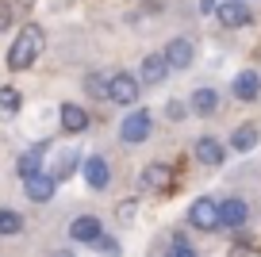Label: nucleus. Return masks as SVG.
I'll use <instances>...</instances> for the list:
<instances>
[{"label":"nucleus","instance_id":"nucleus-1","mask_svg":"<svg viewBox=\"0 0 261 257\" xmlns=\"http://www.w3.org/2000/svg\"><path fill=\"white\" fill-rule=\"evenodd\" d=\"M42 46H46V35H42V27H39V23H27L23 31L16 35L12 50H8V69H16V73L31 69L35 58L42 54Z\"/></svg>","mask_w":261,"mask_h":257},{"label":"nucleus","instance_id":"nucleus-2","mask_svg":"<svg viewBox=\"0 0 261 257\" xmlns=\"http://www.w3.org/2000/svg\"><path fill=\"white\" fill-rule=\"evenodd\" d=\"M139 96H142V89H139V77H135V73H115V77H108V100H112V104L130 108Z\"/></svg>","mask_w":261,"mask_h":257},{"label":"nucleus","instance_id":"nucleus-3","mask_svg":"<svg viewBox=\"0 0 261 257\" xmlns=\"http://www.w3.org/2000/svg\"><path fill=\"white\" fill-rule=\"evenodd\" d=\"M188 226H196V230H219V203L212 200V196H200V200H192V208H188Z\"/></svg>","mask_w":261,"mask_h":257},{"label":"nucleus","instance_id":"nucleus-4","mask_svg":"<svg viewBox=\"0 0 261 257\" xmlns=\"http://www.w3.org/2000/svg\"><path fill=\"white\" fill-rule=\"evenodd\" d=\"M150 127H154V115L146 112V108H135V112L127 115V119H123V127H119V138L123 142H146L150 138Z\"/></svg>","mask_w":261,"mask_h":257},{"label":"nucleus","instance_id":"nucleus-5","mask_svg":"<svg viewBox=\"0 0 261 257\" xmlns=\"http://www.w3.org/2000/svg\"><path fill=\"white\" fill-rule=\"evenodd\" d=\"M81 173H85V185H89L92 192H104V188L112 185V165H108V158H100V153H92V158L81 161Z\"/></svg>","mask_w":261,"mask_h":257},{"label":"nucleus","instance_id":"nucleus-6","mask_svg":"<svg viewBox=\"0 0 261 257\" xmlns=\"http://www.w3.org/2000/svg\"><path fill=\"white\" fill-rule=\"evenodd\" d=\"M215 19H219L223 27H230V31H234V27H250L253 23V16H250V8H246L242 0H223L219 8L212 12Z\"/></svg>","mask_w":261,"mask_h":257},{"label":"nucleus","instance_id":"nucleus-7","mask_svg":"<svg viewBox=\"0 0 261 257\" xmlns=\"http://www.w3.org/2000/svg\"><path fill=\"white\" fill-rule=\"evenodd\" d=\"M196 161L207 165V169H219L223 161H227V146H223L219 138H212V135L196 138Z\"/></svg>","mask_w":261,"mask_h":257},{"label":"nucleus","instance_id":"nucleus-8","mask_svg":"<svg viewBox=\"0 0 261 257\" xmlns=\"http://www.w3.org/2000/svg\"><path fill=\"white\" fill-rule=\"evenodd\" d=\"M246 219H250V208H246V200L230 196V200L219 203V226H227V230H242Z\"/></svg>","mask_w":261,"mask_h":257},{"label":"nucleus","instance_id":"nucleus-9","mask_svg":"<svg viewBox=\"0 0 261 257\" xmlns=\"http://www.w3.org/2000/svg\"><path fill=\"white\" fill-rule=\"evenodd\" d=\"M162 58H165V65L169 69H188V65L196 62V46L188 39H173L169 46L162 50Z\"/></svg>","mask_w":261,"mask_h":257},{"label":"nucleus","instance_id":"nucleus-10","mask_svg":"<svg viewBox=\"0 0 261 257\" xmlns=\"http://www.w3.org/2000/svg\"><path fill=\"white\" fill-rule=\"evenodd\" d=\"M23 192H27V200H31V203H50V200H54V192H58V181L50 177V173H39V177L23 181Z\"/></svg>","mask_w":261,"mask_h":257},{"label":"nucleus","instance_id":"nucleus-11","mask_svg":"<svg viewBox=\"0 0 261 257\" xmlns=\"http://www.w3.org/2000/svg\"><path fill=\"white\" fill-rule=\"evenodd\" d=\"M100 234H104V226H100L96 215H77L73 223H69V238H73V242H85V246H92Z\"/></svg>","mask_w":261,"mask_h":257},{"label":"nucleus","instance_id":"nucleus-12","mask_svg":"<svg viewBox=\"0 0 261 257\" xmlns=\"http://www.w3.org/2000/svg\"><path fill=\"white\" fill-rule=\"evenodd\" d=\"M169 77V65H165L162 54H146L142 58V69H139V85H162Z\"/></svg>","mask_w":261,"mask_h":257},{"label":"nucleus","instance_id":"nucleus-13","mask_svg":"<svg viewBox=\"0 0 261 257\" xmlns=\"http://www.w3.org/2000/svg\"><path fill=\"white\" fill-rule=\"evenodd\" d=\"M230 89H234L238 100H246V104H250V100L261 96V77H257L253 69H242V73L234 77V85H230Z\"/></svg>","mask_w":261,"mask_h":257},{"label":"nucleus","instance_id":"nucleus-14","mask_svg":"<svg viewBox=\"0 0 261 257\" xmlns=\"http://www.w3.org/2000/svg\"><path fill=\"white\" fill-rule=\"evenodd\" d=\"M42 158H46V146H35V150L19 153V161H16V173H19L23 181L39 177V173H42Z\"/></svg>","mask_w":261,"mask_h":257},{"label":"nucleus","instance_id":"nucleus-15","mask_svg":"<svg viewBox=\"0 0 261 257\" xmlns=\"http://www.w3.org/2000/svg\"><path fill=\"white\" fill-rule=\"evenodd\" d=\"M169 181H173V169L165 165V161H158V165H146V169H142V185H146L150 192H165V188H169Z\"/></svg>","mask_w":261,"mask_h":257},{"label":"nucleus","instance_id":"nucleus-16","mask_svg":"<svg viewBox=\"0 0 261 257\" xmlns=\"http://www.w3.org/2000/svg\"><path fill=\"white\" fill-rule=\"evenodd\" d=\"M62 131H69V135L89 131V112L81 104H62Z\"/></svg>","mask_w":261,"mask_h":257},{"label":"nucleus","instance_id":"nucleus-17","mask_svg":"<svg viewBox=\"0 0 261 257\" xmlns=\"http://www.w3.org/2000/svg\"><path fill=\"white\" fill-rule=\"evenodd\" d=\"M188 108H192L196 115H212L215 108H219V92L215 89H196L192 100H188Z\"/></svg>","mask_w":261,"mask_h":257},{"label":"nucleus","instance_id":"nucleus-18","mask_svg":"<svg viewBox=\"0 0 261 257\" xmlns=\"http://www.w3.org/2000/svg\"><path fill=\"white\" fill-rule=\"evenodd\" d=\"M19 108H23V96H19V89L4 85V89H0V119H16Z\"/></svg>","mask_w":261,"mask_h":257},{"label":"nucleus","instance_id":"nucleus-19","mask_svg":"<svg viewBox=\"0 0 261 257\" xmlns=\"http://www.w3.org/2000/svg\"><path fill=\"white\" fill-rule=\"evenodd\" d=\"M257 127H250V123H242V127L234 131V135H230V150H238V153H250L253 146H257Z\"/></svg>","mask_w":261,"mask_h":257},{"label":"nucleus","instance_id":"nucleus-20","mask_svg":"<svg viewBox=\"0 0 261 257\" xmlns=\"http://www.w3.org/2000/svg\"><path fill=\"white\" fill-rule=\"evenodd\" d=\"M77 165H81V153H77V150H65L62 158H58V165L50 169V177H54V181H65Z\"/></svg>","mask_w":261,"mask_h":257},{"label":"nucleus","instance_id":"nucleus-21","mask_svg":"<svg viewBox=\"0 0 261 257\" xmlns=\"http://www.w3.org/2000/svg\"><path fill=\"white\" fill-rule=\"evenodd\" d=\"M85 92L96 96V100H108V77L104 73H89V77H85Z\"/></svg>","mask_w":261,"mask_h":257},{"label":"nucleus","instance_id":"nucleus-22","mask_svg":"<svg viewBox=\"0 0 261 257\" xmlns=\"http://www.w3.org/2000/svg\"><path fill=\"white\" fill-rule=\"evenodd\" d=\"M19 230H23V219H19V211L4 208V211H0V234H19Z\"/></svg>","mask_w":261,"mask_h":257},{"label":"nucleus","instance_id":"nucleus-23","mask_svg":"<svg viewBox=\"0 0 261 257\" xmlns=\"http://www.w3.org/2000/svg\"><path fill=\"white\" fill-rule=\"evenodd\" d=\"M92 249H96V253H104V257H119L123 249H119V242L112 238V234H100L96 242H92Z\"/></svg>","mask_w":261,"mask_h":257},{"label":"nucleus","instance_id":"nucleus-24","mask_svg":"<svg viewBox=\"0 0 261 257\" xmlns=\"http://www.w3.org/2000/svg\"><path fill=\"white\" fill-rule=\"evenodd\" d=\"M165 115H169L173 123H180L185 119V104H180V100H169V104H165Z\"/></svg>","mask_w":261,"mask_h":257},{"label":"nucleus","instance_id":"nucleus-25","mask_svg":"<svg viewBox=\"0 0 261 257\" xmlns=\"http://www.w3.org/2000/svg\"><path fill=\"white\" fill-rule=\"evenodd\" d=\"M165 257H200V253H196V249H188L185 242H173V246H169V253H165Z\"/></svg>","mask_w":261,"mask_h":257},{"label":"nucleus","instance_id":"nucleus-26","mask_svg":"<svg viewBox=\"0 0 261 257\" xmlns=\"http://www.w3.org/2000/svg\"><path fill=\"white\" fill-rule=\"evenodd\" d=\"M119 219H123V223H130V219H135V203H130V200L119 203Z\"/></svg>","mask_w":261,"mask_h":257},{"label":"nucleus","instance_id":"nucleus-27","mask_svg":"<svg viewBox=\"0 0 261 257\" xmlns=\"http://www.w3.org/2000/svg\"><path fill=\"white\" fill-rule=\"evenodd\" d=\"M12 23V8H8V4H4V0H0V31H4V27H8Z\"/></svg>","mask_w":261,"mask_h":257},{"label":"nucleus","instance_id":"nucleus-28","mask_svg":"<svg viewBox=\"0 0 261 257\" xmlns=\"http://www.w3.org/2000/svg\"><path fill=\"white\" fill-rule=\"evenodd\" d=\"M215 8H219V4H215V0H200V12H204V16H212Z\"/></svg>","mask_w":261,"mask_h":257},{"label":"nucleus","instance_id":"nucleus-29","mask_svg":"<svg viewBox=\"0 0 261 257\" xmlns=\"http://www.w3.org/2000/svg\"><path fill=\"white\" fill-rule=\"evenodd\" d=\"M50 257H77V253H69V249H54Z\"/></svg>","mask_w":261,"mask_h":257}]
</instances>
